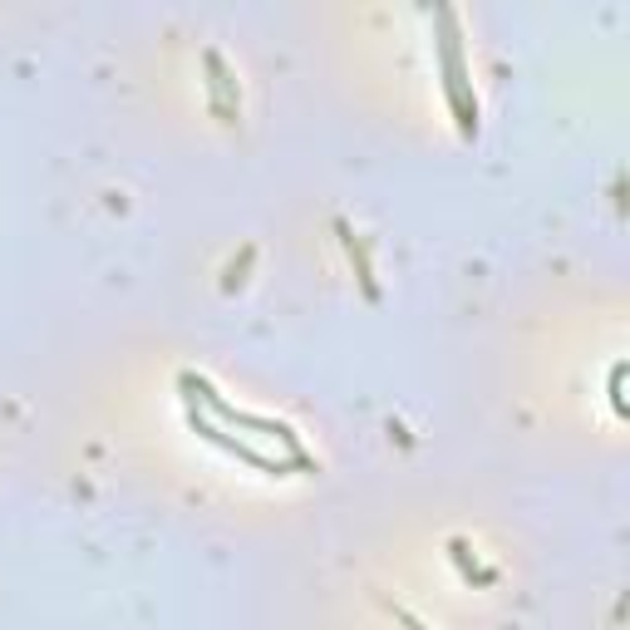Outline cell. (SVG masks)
Instances as JSON below:
<instances>
[{
    "label": "cell",
    "mask_w": 630,
    "mask_h": 630,
    "mask_svg": "<svg viewBox=\"0 0 630 630\" xmlns=\"http://www.w3.org/2000/svg\"><path fill=\"white\" fill-rule=\"evenodd\" d=\"M438 54H444V90H448V104L458 114V128L463 134H478V99L468 94V74H463V50H458V30H453V10H438Z\"/></svg>",
    "instance_id": "cell-1"
},
{
    "label": "cell",
    "mask_w": 630,
    "mask_h": 630,
    "mask_svg": "<svg viewBox=\"0 0 630 630\" xmlns=\"http://www.w3.org/2000/svg\"><path fill=\"white\" fill-rule=\"evenodd\" d=\"M193 428H197V434H203V438H213L217 448H227V453H237V458L257 463V468H267V473H286V463H276V458H267V453H257V448H251V444H241V438L223 434V428H217V424H207V419L197 414V409H193Z\"/></svg>",
    "instance_id": "cell-2"
},
{
    "label": "cell",
    "mask_w": 630,
    "mask_h": 630,
    "mask_svg": "<svg viewBox=\"0 0 630 630\" xmlns=\"http://www.w3.org/2000/svg\"><path fill=\"white\" fill-rule=\"evenodd\" d=\"M207 74H213V99H217V109H223L227 118H237V90H231V80H227V64H223V54L217 50H207Z\"/></svg>",
    "instance_id": "cell-3"
},
{
    "label": "cell",
    "mask_w": 630,
    "mask_h": 630,
    "mask_svg": "<svg viewBox=\"0 0 630 630\" xmlns=\"http://www.w3.org/2000/svg\"><path fill=\"white\" fill-rule=\"evenodd\" d=\"M340 227V237H345V247H350V257H355V271H360V286H364V296H380L374 291V276H370V261H364V251H360V241L350 237V227L345 223H335Z\"/></svg>",
    "instance_id": "cell-4"
},
{
    "label": "cell",
    "mask_w": 630,
    "mask_h": 630,
    "mask_svg": "<svg viewBox=\"0 0 630 630\" xmlns=\"http://www.w3.org/2000/svg\"><path fill=\"white\" fill-rule=\"evenodd\" d=\"M621 384H626V364H616V370H611V404H616V414H626V394H621Z\"/></svg>",
    "instance_id": "cell-5"
},
{
    "label": "cell",
    "mask_w": 630,
    "mask_h": 630,
    "mask_svg": "<svg viewBox=\"0 0 630 630\" xmlns=\"http://www.w3.org/2000/svg\"><path fill=\"white\" fill-rule=\"evenodd\" d=\"M394 616H400V621H404V630H428V626H419V621H414V616H409V611H394Z\"/></svg>",
    "instance_id": "cell-6"
}]
</instances>
